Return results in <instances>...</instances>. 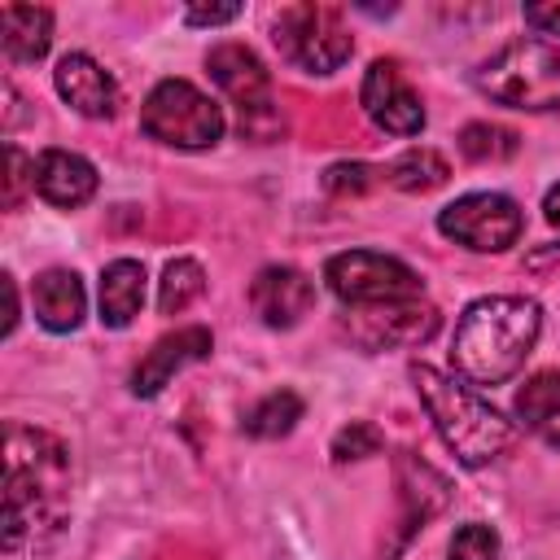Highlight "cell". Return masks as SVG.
<instances>
[{
	"label": "cell",
	"instance_id": "6da1fadb",
	"mask_svg": "<svg viewBox=\"0 0 560 560\" xmlns=\"http://www.w3.org/2000/svg\"><path fill=\"white\" fill-rule=\"evenodd\" d=\"M70 512V451L26 424L4 438V551L44 547Z\"/></svg>",
	"mask_w": 560,
	"mask_h": 560
},
{
	"label": "cell",
	"instance_id": "7a4b0ae2",
	"mask_svg": "<svg viewBox=\"0 0 560 560\" xmlns=\"http://www.w3.org/2000/svg\"><path fill=\"white\" fill-rule=\"evenodd\" d=\"M542 332V306L521 293L472 298L451 332V368L468 385H503L521 372Z\"/></svg>",
	"mask_w": 560,
	"mask_h": 560
},
{
	"label": "cell",
	"instance_id": "3957f363",
	"mask_svg": "<svg viewBox=\"0 0 560 560\" xmlns=\"http://www.w3.org/2000/svg\"><path fill=\"white\" fill-rule=\"evenodd\" d=\"M411 385H416L438 438L464 468H486L512 446V424L464 376L438 372L429 363H411Z\"/></svg>",
	"mask_w": 560,
	"mask_h": 560
},
{
	"label": "cell",
	"instance_id": "277c9868",
	"mask_svg": "<svg viewBox=\"0 0 560 560\" xmlns=\"http://www.w3.org/2000/svg\"><path fill=\"white\" fill-rule=\"evenodd\" d=\"M472 83L481 96L508 109L547 114L560 109V48L542 39H512L490 61L477 66Z\"/></svg>",
	"mask_w": 560,
	"mask_h": 560
},
{
	"label": "cell",
	"instance_id": "5b68a950",
	"mask_svg": "<svg viewBox=\"0 0 560 560\" xmlns=\"http://www.w3.org/2000/svg\"><path fill=\"white\" fill-rule=\"evenodd\" d=\"M206 70L219 83V92L236 105V127L245 140L267 144L284 131V118L276 114V101H271V74L249 44H236V39L214 44L206 52Z\"/></svg>",
	"mask_w": 560,
	"mask_h": 560
},
{
	"label": "cell",
	"instance_id": "8992f818",
	"mask_svg": "<svg viewBox=\"0 0 560 560\" xmlns=\"http://www.w3.org/2000/svg\"><path fill=\"white\" fill-rule=\"evenodd\" d=\"M271 39H276L280 57L302 66L306 74H332L354 52V39L346 31V13L337 4H319V0H302V4L280 9L271 22Z\"/></svg>",
	"mask_w": 560,
	"mask_h": 560
},
{
	"label": "cell",
	"instance_id": "52a82bcc",
	"mask_svg": "<svg viewBox=\"0 0 560 560\" xmlns=\"http://www.w3.org/2000/svg\"><path fill=\"white\" fill-rule=\"evenodd\" d=\"M140 131L166 149H210L223 136V109L188 79H162L140 105Z\"/></svg>",
	"mask_w": 560,
	"mask_h": 560
},
{
	"label": "cell",
	"instance_id": "ba28073f",
	"mask_svg": "<svg viewBox=\"0 0 560 560\" xmlns=\"http://www.w3.org/2000/svg\"><path fill=\"white\" fill-rule=\"evenodd\" d=\"M324 284L332 289V298L341 306H381V302H402V298H420L424 293V280L402 262V258H389V254H376V249H346V254H332L324 262Z\"/></svg>",
	"mask_w": 560,
	"mask_h": 560
},
{
	"label": "cell",
	"instance_id": "9c48e42d",
	"mask_svg": "<svg viewBox=\"0 0 560 560\" xmlns=\"http://www.w3.org/2000/svg\"><path fill=\"white\" fill-rule=\"evenodd\" d=\"M525 214L508 192H464L438 210V232L472 254H503L521 241Z\"/></svg>",
	"mask_w": 560,
	"mask_h": 560
},
{
	"label": "cell",
	"instance_id": "30bf717a",
	"mask_svg": "<svg viewBox=\"0 0 560 560\" xmlns=\"http://www.w3.org/2000/svg\"><path fill=\"white\" fill-rule=\"evenodd\" d=\"M442 315L424 298L381 302V306H354L346 315V332L363 350H398V346H424L438 332Z\"/></svg>",
	"mask_w": 560,
	"mask_h": 560
},
{
	"label": "cell",
	"instance_id": "8fae6325",
	"mask_svg": "<svg viewBox=\"0 0 560 560\" xmlns=\"http://www.w3.org/2000/svg\"><path fill=\"white\" fill-rule=\"evenodd\" d=\"M359 105L372 118V127H381L385 136H420L424 131V105L416 96V88L402 79L398 61L376 57L363 70L359 83Z\"/></svg>",
	"mask_w": 560,
	"mask_h": 560
},
{
	"label": "cell",
	"instance_id": "7c38bea8",
	"mask_svg": "<svg viewBox=\"0 0 560 560\" xmlns=\"http://www.w3.org/2000/svg\"><path fill=\"white\" fill-rule=\"evenodd\" d=\"M249 306L267 328H293L315 306V280L298 267L271 262L249 280Z\"/></svg>",
	"mask_w": 560,
	"mask_h": 560
},
{
	"label": "cell",
	"instance_id": "4fadbf2b",
	"mask_svg": "<svg viewBox=\"0 0 560 560\" xmlns=\"http://www.w3.org/2000/svg\"><path fill=\"white\" fill-rule=\"evenodd\" d=\"M210 350H214V337H210V328H201V324H188V328H175V332L158 337L153 350H144V359H140L136 372H131V394H136V398L162 394V385H166L179 368L210 359Z\"/></svg>",
	"mask_w": 560,
	"mask_h": 560
},
{
	"label": "cell",
	"instance_id": "5bb4252c",
	"mask_svg": "<svg viewBox=\"0 0 560 560\" xmlns=\"http://www.w3.org/2000/svg\"><path fill=\"white\" fill-rule=\"evenodd\" d=\"M52 83H57V96L83 118H114V109H118L114 74L88 52H66L52 70Z\"/></svg>",
	"mask_w": 560,
	"mask_h": 560
},
{
	"label": "cell",
	"instance_id": "9a60e30c",
	"mask_svg": "<svg viewBox=\"0 0 560 560\" xmlns=\"http://www.w3.org/2000/svg\"><path fill=\"white\" fill-rule=\"evenodd\" d=\"M96 166L74 149H44L35 158V192L57 210H79L96 197Z\"/></svg>",
	"mask_w": 560,
	"mask_h": 560
},
{
	"label": "cell",
	"instance_id": "2e32d148",
	"mask_svg": "<svg viewBox=\"0 0 560 560\" xmlns=\"http://www.w3.org/2000/svg\"><path fill=\"white\" fill-rule=\"evenodd\" d=\"M31 306L48 332H74L83 324V311H88V293H83L79 271L74 267H44L31 284Z\"/></svg>",
	"mask_w": 560,
	"mask_h": 560
},
{
	"label": "cell",
	"instance_id": "e0dca14e",
	"mask_svg": "<svg viewBox=\"0 0 560 560\" xmlns=\"http://www.w3.org/2000/svg\"><path fill=\"white\" fill-rule=\"evenodd\" d=\"M52 44V13L44 4H4L0 9V48L9 61H39Z\"/></svg>",
	"mask_w": 560,
	"mask_h": 560
},
{
	"label": "cell",
	"instance_id": "ac0fdd59",
	"mask_svg": "<svg viewBox=\"0 0 560 560\" xmlns=\"http://www.w3.org/2000/svg\"><path fill=\"white\" fill-rule=\"evenodd\" d=\"M512 411H516V420H521L534 438L560 446V368L534 372V376L516 389Z\"/></svg>",
	"mask_w": 560,
	"mask_h": 560
},
{
	"label": "cell",
	"instance_id": "d6986e66",
	"mask_svg": "<svg viewBox=\"0 0 560 560\" xmlns=\"http://www.w3.org/2000/svg\"><path fill=\"white\" fill-rule=\"evenodd\" d=\"M144 306V267L136 258H114L101 271V324L127 328Z\"/></svg>",
	"mask_w": 560,
	"mask_h": 560
},
{
	"label": "cell",
	"instance_id": "ffe728a7",
	"mask_svg": "<svg viewBox=\"0 0 560 560\" xmlns=\"http://www.w3.org/2000/svg\"><path fill=\"white\" fill-rule=\"evenodd\" d=\"M385 179L394 184V188H402V192H433V188H442L446 179H451V166H446V158L438 153V149H407V153H398L389 166H385Z\"/></svg>",
	"mask_w": 560,
	"mask_h": 560
},
{
	"label": "cell",
	"instance_id": "44dd1931",
	"mask_svg": "<svg viewBox=\"0 0 560 560\" xmlns=\"http://www.w3.org/2000/svg\"><path fill=\"white\" fill-rule=\"evenodd\" d=\"M302 420V394L293 389H271L267 398H258L245 416H241V429L249 438H284L293 433V424Z\"/></svg>",
	"mask_w": 560,
	"mask_h": 560
},
{
	"label": "cell",
	"instance_id": "7402d4cb",
	"mask_svg": "<svg viewBox=\"0 0 560 560\" xmlns=\"http://www.w3.org/2000/svg\"><path fill=\"white\" fill-rule=\"evenodd\" d=\"M206 289V271L197 258H171L162 267V280H158V311L162 315H184Z\"/></svg>",
	"mask_w": 560,
	"mask_h": 560
},
{
	"label": "cell",
	"instance_id": "603a6c76",
	"mask_svg": "<svg viewBox=\"0 0 560 560\" xmlns=\"http://www.w3.org/2000/svg\"><path fill=\"white\" fill-rule=\"evenodd\" d=\"M516 149H521L516 131H508L499 122H468L459 131V153L468 162H508Z\"/></svg>",
	"mask_w": 560,
	"mask_h": 560
},
{
	"label": "cell",
	"instance_id": "cb8c5ba5",
	"mask_svg": "<svg viewBox=\"0 0 560 560\" xmlns=\"http://www.w3.org/2000/svg\"><path fill=\"white\" fill-rule=\"evenodd\" d=\"M503 542L494 534V525L486 521H468L451 534V547H446V560H499Z\"/></svg>",
	"mask_w": 560,
	"mask_h": 560
},
{
	"label": "cell",
	"instance_id": "d4e9b609",
	"mask_svg": "<svg viewBox=\"0 0 560 560\" xmlns=\"http://www.w3.org/2000/svg\"><path fill=\"white\" fill-rule=\"evenodd\" d=\"M381 451V429L368 424V420H350L346 429H337L332 438V459L346 464V459H368Z\"/></svg>",
	"mask_w": 560,
	"mask_h": 560
},
{
	"label": "cell",
	"instance_id": "484cf974",
	"mask_svg": "<svg viewBox=\"0 0 560 560\" xmlns=\"http://www.w3.org/2000/svg\"><path fill=\"white\" fill-rule=\"evenodd\" d=\"M26 188H35V158H26L13 140L4 144V210H18Z\"/></svg>",
	"mask_w": 560,
	"mask_h": 560
},
{
	"label": "cell",
	"instance_id": "4316f807",
	"mask_svg": "<svg viewBox=\"0 0 560 560\" xmlns=\"http://www.w3.org/2000/svg\"><path fill=\"white\" fill-rule=\"evenodd\" d=\"M376 175H385V171H372V166H363V162H332V166L324 171V188L337 192V197H346V192L372 188Z\"/></svg>",
	"mask_w": 560,
	"mask_h": 560
},
{
	"label": "cell",
	"instance_id": "83f0119b",
	"mask_svg": "<svg viewBox=\"0 0 560 560\" xmlns=\"http://www.w3.org/2000/svg\"><path fill=\"white\" fill-rule=\"evenodd\" d=\"M232 18H241V4H188L184 9L188 26H223Z\"/></svg>",
	"mask_w": 560,
	"mask_h": 560
},
{
	"label": "cell",
	"instance_id": "f1b7e54d",
	"mask_svg": "<svg viewBox=\"0 0 560 560\" xmlns=\"http://www.w3.org/2000/svg\"><path fill=\"white\" fill-rule=\"evenodd\" d=\"M525 22L538 35H560V0H551V4H525Z\"/></svg>",
	"mask_w": 560,
	"mask_h": 560
},
{
	"label": "cell",
	"instance_id": "f546056e",
	"mask_svg": "<svg viewBox=\"0 0 560 560\" xmlns=\"http://www.w3.org/2000/svg\"><path fill=\"white\" fill-rule=\"evenodd\" d=\"M0 289H4V337H13V328H18V284H13V276L4 271L0 276Z\"/></svg>",
	"mask_w": 560,
	"mask_h": 560
},
{
	"label": "cell",
	"instance_id": "4dcf8cb0",
	"mask_svg": "<svg viewBox=\"0 0 560 560\" xmlns=\"http://www.w3.org/2000/svg\"><path fill=\"white\" fill-rule=\"evenodd\" d=\"M529 267H547V262H556L560 267V241L556 245H538V249H529V258H525Z\"/></svg>",
	"mask_w": 560,
	"mask_h": 560
},
{
	"label": "cell",
	"instance_id": "1f68e13d",
	"mask_svg": "<svg viewBox=\"0 0 560 560\" xmlns=\"http://www.w3.org/2000/svg\"><path fill=\"white\" fill-rule=\"evenodd\" d=\"M542 214H547L551 228H560V184L547 188V197H542Z\"/></svg>",
	"mask_w": 560,
	"mask_h": 560
}]
</instances>
